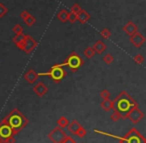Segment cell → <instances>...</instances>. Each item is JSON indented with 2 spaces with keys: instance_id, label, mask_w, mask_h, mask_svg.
<instances>
[{
  "instance_id": "33",
  "label": "cell",
  "mask_w": 146,
  "mask_h": 143,
  "mask_svg": "<svg viewBox=\"0 0 146 143\" xmlns=\"http://www.w3.org/2000/svg\"><path fill=\"white\" fill-rule=\"evenodd\" d=\"M61 143H77V142H76V141L74 140L73 138H71L70 136H68V135H67V137Z\"/></svg>"
},
{
  "instance_id": "1",
  "label": "cell",
  "mask_w": 146,
  "mask_h": 143,
  "mask_svg": "<svg viewBox=\"0 0 146 143\" xmlns=\"http://www.w3.org/2000/svg\"><path fill=\"white\" fill-rule=\"evenodd\" d=\"M3 120L10 126L12 129V132L14 135L18 134L27 124H28V119L24 116L22 112L19 109L14 108L3 118Z\"/></svg>"
},
{
  "instance_id": "30",
  "label": "cell",
  "mask_w": 146,
  "mask_h": 143,
  "mask_svg": "<svg viewBox=\"0 0 146 143\" xmlns=\"http://www.w3.org/2000/svg\"><path fill=\"white\" fill-rule=\"evenodd\" d=\"M86 134H87V131H86V129L84 128L83 126H81L79 128V130L77 131V133H76V136L80 137V138H83V137L86 136Z\"/></svg>"
},
{
  "instance_id": "12",
  "label": "cell",
  "mask_w": 146,
  "mask_h": 143,
  "mask_svg": "<svg viewBox=\"0 0 146 143\" xmlns=\"http://www.w3.org/2000/svg\"><path fill=\"white\" fill-rule=\"evenodd\" d=\"M13 42L15 43L16 47L19 50H24L25 47V43H26V35L23 33V34H19V35H15L13 37Z\"/></svg>"
},
{
  "instance_id": "25",
  "label": "cell",
  "mask_w": 146,
  "mask_h": 143,
  "mask_svg": "<svg viewBox=\"0 0 146 143\" xmlns=\"http://www.w3.org/2000/svg\"><path fill=\"white\" fill-rule=\"evenodd\" d=\"M100 35L103 39H108L111 37V31L108 28H103L101 31H100Z\"/></svg>"
},
{
  "instance_id": "31",
  "label": "cell",
  "mask_w": 146,
  "mask_h": 143,
  "mask_svg": "<svg viewBox=\"0 0 146 143\" xmlns=\"http://www.w3.org/2000/svg\"><path fill=\"white\" fill-rule=\"evenodd\" d=\"M143 61H144V57L142 54H136L135 56H134V62H135L136 64H138V65L142 64Z\"/></svg>"
},
{
  "instance_id": "15",
  "label": "cell",
  "mask_w": 146,
  "mask_h": 143,
  "mask_svg": "<svg viewBox=\"0 0 146 143\" xmlns=\"http://www.w3.org/2000/svg\"><path fill=\"white\" fill-rule=\"evenodd\" d=\"M76 17H77V21H79L81 24H86L91 19V16H90L89 13L86 10H83V9H81V11L76 15Z\"/></svg>"
},
{
  "instance_id": "35",
  "label": "cell",
  "mask_w": 146,
  "mask_h": 143,
  "mask_svg": "<svg viewBox=\"0 0 146 143\" xmlns=\"http://www.w3.org/2000/svg\"><path fill=\"white\" fill-rule=\"evenodd\" d=\"M0 143H3V141H2V140H1V139H0Z\"/></svg>"
},
{
  "instance_id": "22",
  "label": "cell",
  "mask_w": 146,
  "mask_h": 143,
  "mask_svg": "<svg viewBox=\"0 0 146 143\" xmlns=\"http://www.w3.org/2000/svg\"><path fill=\"white\" fill-rule=\"evenodd\" d=\"M83 54H84V56L86 57L87 59H92L94 56H95V51H94V49L92 48V47H87V48L84 50V52H83Z\"/></svg>"
},
{
  "instance_id": "14",
  "label": "cell",
  "mask_w": 146,
  "mask_h": 143,
  "mask_svg": "<svg viewBox=\"0 0 146 143\" xmlns=\"http://www.w3.org/2000/svg\"><path fill=\"white\" fill-rule=\"evenodd\" d=\"M123 31L126 33V34L128 35V36H131V35H133L134 33L138 32V28L137 26H136V24L133 22V21H128L127 23H126L125 25L123 26Z\"/></svg>"
},
{
  "instance_id": "29",
  "label": "cell",
  "mask_w": 146,
  "mask_h": 143,
  "mask_svg": "<svg viewBox=\"0 0 146 143\" xmlns=\"http://www.w3.org/2000/svg\"><path fill=\"white\" fill-rule=\"evenodd\" d=\"M110 96H111V94H110V92L107 90V89H103V90L100 92V97H101L103 100L110 99Z\"/></svg>"
},
{
  "instance_id": "13",
  "label": "cell",
  "mask_w": 146,
  "mask_h": 143,
  "mask_svg": "<svg viewBox=\"0 0 146 143\" xmlns=\"http://www.w3.org/2000/svg\"><path fill=\"white\" fill-rule=\"evenodd\" d=\"M38 77H39L38 73L35 70H33V69H29L24 74V79L29 84H34V83L38 80Z\"/></svg>"
},
{
  "instance_id": "28",
  "label": "cell",
  "mask_w": 146,
  "mask_h": 143,
  "mask_svg": "<svg viewBox=\"0 0 146 143\" xmlns=\"http://www.w3.org/2000/svg\"><path fill=\"white\" fill-rule=\"evenodd\" d=\"M8 13V8L3 3H0V18L4 17Z\"/></svg>"
},
{
  "instance_id": "34",
  "label": "cell",
  "mask_w": 146,
  "mask_h": 143,
  "mask_svg": "<svg viewBox=\"0 0 146 143\" xmlns=\"http://www.w3.org/2000/svg\"><path fill=\"white\" fill-rule=\"evenodd\" d=\"M29 14H30V13H29L28 11H26V10H23L22 12L20 13V17H21V19H22V20H23V19H25L27 16H28Z\"/></svg>"
},
{
  "instance_id": "6",
  "label": "cell",
  "mask_w": 146,
  "mask_h": 143,
  "mask_svg": "<svg viewBox=\"0 0 146 143\" xmlns=\"http://www.w3.org/2000/svg\"><path fill=\"white\" fill-rule=\"evenodd\" d=\"M83 63L84 61L82 60L81 57L77 53H72V54H70L67 57L64 65H67L73 72H75V71H77L83 65Z\"/></svg>"
},
{
  "instance_id": "3",
  "label": "cell",
  "mask_w": 146,
  "mask_h": 143,
  "mask_svg": "<svg viewBox=\"0 0 146 143\" xmlns=\"http://www.w3.org/2000/svg\"><path fill=\"white\" fill-rule=\"evenodd\" d=\"M95 133L98 134H102V135H107V136L113 137L119 140V143H146V139L137 129L132 128L130 131H128L123 137L120 136H116V135H112L110 133H106V132H102V131H98V130H94Z\"/></svg>"
},
{
  "instance_id": "9",
  "label": "cell",
  "mask_w": 146,
  "mask_h": 143,
  "mask_svg": "<svg viewBox=\"0 0 146 143\" xmlns=\"http://www.w3.org/2000/svg\"><path fill=\"white\" fill-rule=\"evenodd\" d=\"M37 45H38V43H37V41L35 40L32 36L26 35V43H25V47H24V50L23 51H24L26 54L29 55L33 52V50L36 48Z\"/></svg>"
},
{
  "instance_id": "19",
  "label": "cell",
  "mask_w": 146,
  "mask_h": 143,
  "mask_svg": "<svg viewBox=\"0 0 146 143\" xmlns=\"http://www.w3.org/2000/svg\"><path fill=\"white\" fill-rule=\"evenodd\" d=\"M100 105H101L102 109H103L104 111H106V112L113 110V108H114L113 100H110V99H106V100H103Z\"/></svg>"
},
{
  "instance_id": "32",
  "label": "cell",
  "mask_w": 146,
  "mask_h": 143,
  "mask_svg": "<svg viewBox=\"0 0 146 143\" xmlns=\"http://www.w3.org/2000/svg\"><path fill=\"white\" fill-rule=\"evenodd\" d=\"M68 21L70 23H72V24H74V23L77 21V17H76L75 14H73V13H69V17H68Z\"/></svg>"
},
{
  "instance_id": "27",
  "label": "cell",
  "mask_w": 146,
  "mask_h": 143,
  "mask_svg": "<svg viewBox=\"0 0 146 143\" xmlns=\"http://www.w3.org/2000/svg\"><path fill=\"white\" fill-rule=\"evenodd\" d=\"M12 31L15 33V35H19V34H23L24 29H23V27L20 24H15L14 27L12 28Z\"/></svg>"
},
{
  "instance_id": "4",
  "label": "cell",
  "mask_w": 146,
  "mask_h": 143,
  "mask_svg": "<svg viewBox=\"0 0 146 143\" xmlns=\"http://www.w3.org/2000/svg\"><path fill=\"white\" fill-rule=\"evenodd\" d=\"M14 136L15 135L13 134L10 126L2 119L0 122V139L3 141V143H15L16 139Z\"/></svg>"
},
{
  "instance_id": "8",
  "label": "cell",
  "mask_w": 146,
  "mask_h": 143,
  "mask_svg": "<svg viewBox=\"0 0 146 143\" xmlns=\"http://www.w3.org/2000/svg\"><path fill=\"white\" fill-rule=\"evenodd\" d=\"M67 137V134L60 127H55L48 134V138L52 143H61Z\"/></svg>"
},
{
  "instance_id": "11",
  "label": "cell",
  "mask_w": 146,
  "mask_h": 143,
  "mask_svg": "<svg viewBox=\"0 0 146 143\" xmlns=\"http://www.w3.org/2000/svg\"><path fill=\"white\" fill-rule=\"evenodd\" d=\"M33 92L37 95L38 97H43L47 92H48V87L45 83H43L42 81H39L36 85H34L33 87Z\"/></svg>"
},
{
  "instance_id": "24",
  "label": "cell",
  "mask_w": 146,
  "mask_h": 143,
  "mask_svg": "<svg viewBox=\"0 0 146 143\" xmlns=\"http://www.w3.org/2000/svg\"><path fill=\"white\" fill-rule=\"evenodd\" d=\"M102 60H103L104 63H106V64L110 65L112 62L114 61V56L111 54V53H107V54H105L103 56V58H102Z\"/></svg>"
},
{
  "instance_id": "2",
  "label": "cell",
  "mask_w": 146,
  "mask_h": 143,
  "mask_svg": "<svg viewBox=\"0 0 146 143\" xmlns=\"http://www.w3.org/2000/svg\"><path fill=\"white\" fill-rule=\"evenodd\" d=\"M114 103V108L115 110H117L120 114H122L124 119V115L133 107L138 106V103L128 94L126 91H121L118 94V96L116 97L115 100H113Z\"/></svg>"
},
{
  "instance_id": "17",
  "label": "cell",
  "mask_w": 146,
  "mask_h": 143,
  "mask_svg": "<svg viewBox=\"0 0 146 143\" xmlns=\"http://www.w3.org/2000/svg\"><path fill=\"white\" fill-rule=\"evenodd\" d=\"M82 125L78 122L77 120H72L71 122H69L68 126H67V129L70 133H72L73 135H76L77 131L79 130V128L81 127Z\"/></svg>"
},
{
  "instance_id": "26",
  "label": "cell",
  "mask_w": 146,
  "mask_h": 143,
  "mask_svg": "<svg viewBox=\"0 0 146 143\" xmlns=\"http://www.w3.org/2000/svg\"><path fill=\"white\" fill-rule=\"evenodd\" d=\"M81 7H80V5L78 4V3H75V4H73L72 6H71V8H70V12L71 13H73V14H75V15H77L78 13L81 11Z\"/></svg>"
},
{
  "instance_id": "5",
  "label": "cell",
  "mask_w": 146,
  "mask_h": 143,
  "mask_svg": "<svg viewBox=\"0 0 146 143\" xmlns=\"http://www.w3.org/2000/svg\"><path fill=\"white\" fill-rule=\"evenodd\" d=\"M63 66H64V64L55 65V66H53L52 68L48 71V72L40 73V74H38V75L39 76L47 75V76L51 77L54 82H60V81L65 77V75H66V72H65V70L63 69Z\"/></svg>"
},
{
  "instance_id": "10",
  "label": "cell",
  "mask_w": 146,
  "mask_h": 143,
  "mask_svg": "<svg viewBox=\"0 0 146 143\" xmlns=\"http://www.w3.org/2000/svg\"><path fill=\"white\" fill-rule=\"evenodd\" d=\"M145 40L146 39H145V37H144V35L141 34L140 32H136V33H134L133 35L130 36V41H131V43L136 48H140V47L144 44Z\"/></svg>"
},
{
  "instance_id": "21",
  "label": "cell",
  "mask_w": 146,
  "mask_h": 143,
  "mask_svg": "<svg viewBox=\"0 0 146 143\" xmlns=\"http://www.w3.org/2000/svg\"><path fill=\"white\" fill-rule=\"evenodd\" d=\"M23 21H24V23L27 25V26L31 27V26H33L35 23H36V18H35V17L33 16L32 14H29L28 16L26 17V18L23 19Z\"/></svg>"
},
{
  "instance_id": "16",
  "label": "cell",
  "mask_w": 146,
  "mask_h": 143,
  "mask_svg": "<svg viewBox=\"0 0 146 143\" xmlns=\"http://www.w3.org/2000/svg\"><path fill=\"white\" fill-rule=\"evenodd\" d=\"M92 48L94 49L95 53H98V54H102V53H103L104 51L106 50L107 46H106V44L102 40H97L95 43H94V45L92 46Z\"/></svg>"
},
{
  "instance_id": "18",
  "label": "cell",
  "mask_w": 146,
  "mask_h": 143,
  "mask_svg": "<svg viewBox=\"0 0 146 143\" xmlns=\"http://www.w3.org/2000/svg\"><path fill=\"white\" fill-rule=\"evenodd\" d=\"M69 11H67L66 9H61L58 13H57L56 17L60 22L62 23H66L68 21V17H69Z\"/></svg>"
},
{
  "instance_id": "23",
  "label": "cell",
  "mask_w": 146,
  "mask_h": 143,
  "mask_svg": "<svg viewBox=\"0 0 146 143\" xmlns=\"http://www.w3.org/2000/svg\"><path fill=\"white\" fill-rule=\"evenodd\" d=\"M110 118H111V120L113 121V122H117V121L120 120V119H123V116H122V114H120L117 110L113 109V112H112Z\"/></svg>"
},
{
  "instance_id": "7",
  "label": "cell",
  "mask_w": 146,
  "mask_h": 143,
  "mask_svg": "<svg viewBox=\"0 0 146 143\" xmlns=\"http://www.w3.org/2000/svg\"><path fill=\"white\" fill-rule=\"evenodd\" d=\"M143 118H144V113L141 109H139V106L133 107V108L130 109V110L124 115V119H129L133 124L139 123Z\"/></svg>"
},
{
  "instance_id": "20",
  "label": "cell",
  "mask_w": 146,
  "mask_h": 143,
  "mask_svg": "<svg viewBox=\"0 0 146 143\" xmlns=\"http://www.w3.org/2000/svg\"><path fill=\"white\" fill-rule=\"evenodd\" d=\"M57 125H58L60 128H66L69 124V119L65 116H61L60 118H58V120L56 121Z\"/></svg>"
}]
</instances>
